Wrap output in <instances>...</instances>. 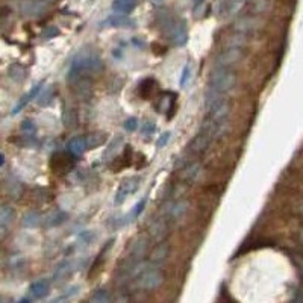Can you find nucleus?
Returning a JSON list of instances; mask_svg holds the SVG:
<instances>
[{"label": "nucleus", "mask_w": 303, "mask_h": 303, "mask_svg": "<svg viewBox=\"0 0 303 303\" xmlns=\"http://www.w3.org/2000/svg\"><path fill=\"white\" fill-rule=\"evenodd\" d=\"M67 220V214L62 212V211H55L52 212L50 215H47V218L44 220V224L49 226V227H53V226H58L61 223H64Z\"/></svg>", "instance_id": "393cba45"}, {"label": "nucleus", "mask_w": 303, "mask_h": 303, "mask_svg": "<svg viewBox=\"0 0 303 303\" xmlns=\"http://www.w3.org/2000/svg\"><path fill=\"white\" fill-rule=\"evenodd\" d=\"M187 209H188L187 200H173V202H170V203L164 208L163 217H164L169 223H175V221L181 220V218L185 215Z\"/></svg>", "instance_id": "6e6552de"}, {"label": "nucleus", "mask_w": 303, "mask_h": 303, "mask_svg": "<svg viewBox=\"0 0 303 303\" xmlns=\"http://www.w3.org/2000/svg\"><path fill=\"white\" fill-rule=\"evenodd\" d=\"M88 150V144H87V138L85 136H73L68 142H67V152L73 157H82L84 152Z\"/></svg>", "instance_id": "9b49d317"}, {"label": "nucleus", "mask_w": 303, "mask_h": 303, "mask_svg": "<svg viewBox=\"0 0 303 303\" xmlns=\"http://www.w3.org/2000/svg\"><path fill=\"white\" fill-rule=\"evenodd\" d=\"M167 255H169V244L161 241V243H158V247L155 249V252L152 253V262L161 264V262L166 261Z\"/></svg>", "instance_id": "aec40b11"}, {"label": "nucleus", "mask_w": 303, "mask_h": 303, "mask_svg": "<svg viewBox=\"0 0 303 303\" xmlns=\"http://www.w3.org/2000/svg\"><path fill=\"white\" fill-rule=\"evenodd\" d=\"M76 121H78V117H76V111L73 108H65L64 111V124L67 127H71L76 124Z\"/></svg>", "instance_id": "c756f323"}, {"label": "nucleus", "mask_w": 303, "mask_h": 303, "mask_svg": "<svg viewBox=\"0 0 303 303\" xmlns=\"http://www.w3.org/2000/svg\"><path fill=\"white\" fill-rule=\"evenodd\" d=\"M199 172H200V166L193 161V163H190V164L182 170V178H184L185 181H188V182H193V181H196Z\"/></svg>", "instance_id": "4be33fe9"}, {"label": "nucleus", "mask_w": 303, "mask_h": 303, "mask_svg": "<svg viewBox=\"0 0 303 303\" xmlns=\"http://www.w3.org/2000/svg\"><path fill=\"white\" fill-rule=\"evenodd\" d=\"M133 25H135V22L130 17H127L126 14H121V13L109 16L102 23L103 28H132Z\"/></svg>", "instance_id": "f8f14e48"}, {"label": "nucleus", "mask_w": 303, "mask_h": 303, "mask_svg": "<svg viewBox=\"0 0 303 303\" xmlns=\"http://www.w3.org/2000/svg\"><path fill=\"white\" fill-rule=\"evenodd\" d=\"M214 139H217V138L214 136L212 132H209L208 129L200 127L199 133H197V135L190 141V144L187 145V155H190V157H193V158L202 155L203 152H206V150L209 148V145L212 144Z\"/></svg>", "instance_id": "39448f33"}, {"label": "nucleus", "mask_w": 303, "mask_h": 303, "mask_svg": "<svg viewBox=\"0 0 303 303\" xmlns=\"http://www.w3.org/2000/svg\"><path fill=\"white\" fill-rule=\"evenodd\" d=\"M139 184H141V178L139 176H132V178H127L124 182H121V185L118 187L115 196H114V203L115 206H120L123 205L129 196H132L138 188H139Z\"/></svg>", "instance_id": "423d86ee"}, {"label": "nucleus", "mask_w": 303, "mask_h": 303, "mask_svg": "<svg viewBox=\"0 0 303 303\" xmlns=\"http://www.w3.org/2000/svg\"><path fill=\"white\" fill-rule=\"evenodd\" d=\"M67 166H70L67 155H61V154L53 155V158H52V167H53V170L61 172V170H64Z\"/></svg>", "instance_id": "a878e982"}, {"label": "nucleus", "mask_w": 303, "mask_h": 303, "mask_svg": "<svg viewBox=\"0 0 303 303\" xmlns=\"http://www.w3.org/2000/svg\"><path fill=\"white\" fill-rule=\"evenodd\" d=\"M145 199H141L130 211H129V214H126L124 217H123V220H120L118 221V224L120 226H123V224H129V223H132L133 220H136L138 217H139V214L142 212V209H144V206H145Z\"/></svg>", "instance_id": "a211bd4d"}, {"label": "nucleus", "mask_w": 303, "mask_h": 303, "mask_svg": "<svg viewBox=\"0 0 303 303\" xmlns=\"http://www.w3.org/2000/svg\"><path fill=\"white\" fill-rule=\"evenodd\" d=\"M235 84H237V74L234 68L214 65L208 81L205 105H209L220 97H226V94L235 87Z\"/></svg>", "instance_id": "f03ea898"}, {"label": "nucleus", "mask_w": 303, "mask_h": 303, "mask_svg": "<svg viewBox=\"0 0 303 303\" xmlns=\"http://www.w3.org/2000/svg\"><path fill=\"white\" fill-rule=\"evenodd\" d=\"M158 23H160V29L163 35L173 46H184L188 41V28L184 19L166 11L160 14Z\"/></svg>", "instance_id": "7ed1b4c3"}, {"label": "nucleus", "mask_w": 303, "mask_h": 303, "mask_svg": "<svg viewBox=\"0 0 303 303\" xmlns=\"http://www.w3.org/2000/svg\"><path fill=\"white\" fill-rule=\"evenodd\" d=\"M155 88H157V82L154 79H145L139 85V96L142 99H150V96L155 93Z\"/></svg>", "instance_id": "b1692460"}, {"label": "nucleus", "mask_w": 303, "mask_h": 303, "mask_svg": "<svg viewBox=\"0 0 303 303\" xmlns=\"http://www.w3.org/2000/svg\"><path fill=\"white\" fill-rule=\"evenodd\" d=\"M243 58V52H241V49H238V47H229V49H226L224 52H221L218 56H217V59H215V65H218V67H231V68H234L237 64H238V61Z\"/></svg>", "instance_id": "1a4fd4ad"}, {"label": "nucleus", "mask_w": 303, "mask_h": 303, "mask_svg": "<svg viewBox=\"0 0 303 303\" xmlns=\"http://www.w3.org/2000/svg\"><path fill=\"white\" fill-rule=\"evenodd\" d=\"M50 291V282L47 279H40L35 280L31 286H29V295L35 300L44 298Z\"/></svg>", "instance_id": "ddd939ff"}, {"label": "nucleus", "mask_w": 303, "mask_h": 303, "mask_svg": "<svg viewBox=\"0 0 303 303\" xmlns=\"http://www.w3.org/2000/svg\"><path fill=\"white\" fill-rule=\"evenodd\" d=\"M8 78L17 84H22L28 78V68L22 64H13L8 68Z\"/></svg>", "instance_id": "dca6fc26"}, {"label": "nucleus", "mask_w": 303, "mask_h": 303, "mask_svg": "<svg viewBox=\"0 0 303 303\" xmlns=\"http://www.w3.org/2000/svg\"><path fill=\"white\" fill-rule=\"evenodd\" d=\"M73 267H74V264H73L71 261H65V262H62V264H59V267H58V270H56V273H55V279H56V280L64 279L67 274H70V273L73 271Z\"/></svg>", "instance_id": "bb28decb"}, {"label": "nucleus", "mask_w": 303, "mask_h": 303, "mask_svg": "<svg viewBox=\"0 0 303 303\" xmlns=\"http://www.w3.org/2000/svg\"><path fill=\"white\" fill-rule=\"evenodd\" d=\"M121 142H123V136H115L112 141H111V144H109V147H108V150L105 152V155H103V160H108V157H111L114 152H117L118 150V147L121 145Z\"/></svg>", "instance_id": "7c9ffc66"}, {"label": "nucleus", "mask_w": 303, "mask_h": 303, "mask_svg": "<svg viewBox=\"0 0 303 303\" xmlns=\"http://www.w3.org/2000/svg\"><path fill=\"white\" fill-rule=\"evenodd\" d=\"M155 130H157L155 123H152L150 120L144 121V124H142V135H144V138H150L152 135L155 133Z\"/></svg>", "instance_id": "2f4dec72"}, {"label": "nucleus", "mask_w": 303, "mask_h": 303, "mask_svg": "<svg viewBox=\"0 0 303 303\" xmlns=\"http://www.w3.org/2000/svg\"><path fill=\"white\" fill-rule=\"evenodd\" d=\"M148 234H150V237L154 238L155 241L161 243L167 237V234H169V221L163 215L158 217V218H155L154 221L150 223V226H148Z\"/></svg>", "instance_id": "9d476101"}, {"label": "nucleus", "mask_w": 303, "mask_h": 303, "mask_svg": "<svg viewBox=\"0 0 303 303\" xmlns=\"http://www.w3.org/2000/svg\"><path fill=\"white\" fill-rule=\"evenodd\" d=\"M172 138V132H164V133H161L160 136H158V141H157V147H164L167 142H169V139Z\"/></svg>", "instance_id": "72a5a7b5"}, {"label": "nucleus", "mask_w": 303, "mask_h": 303, "mask_svg": "<svg viewBox=\"0 0 303 303\" xmlns=\"http://www.w3.org/2000/svg\"><path fill=\"white\" fill-rule=\"evenodd\" d=\"M94 237H96V235H94L93 232H84V234L79 237L78 243H79V246H88V244H91V243H93Z\"/></svg>", "instance_id": "473e14b6"}, {"label": "nucleus", "mask_w": 303, "mask_h": 303, "mask_svg": "<svg viewBox=\"0 0 303 303\" xmlns=\"http://www.w3.org/2000/svg\"><path fill=\"white\" fill-rule=\"evenodd\" d=\"M56 35H58V29H56V28H49V29H46V32L43 34L44 38H53V37H56Z\"/></svg>", "instance_id": "4c0bfd02"}, {"label": "nucleus", "mask_w": 303, "mask_h": 303, "mask_svg": "<svg viewBox=\"0 0 303 303\" xmlns=\"http://www.w3.org/2000/svg\"><path fill=\"white\" fill-rule=\"evenodd\" d=\"M43 221L41 214L37 211H29L23 215V226L25 227H35Z\"/></svg>", "instance_id": "5701e85b"}, {"label": "nucleus", "mask_w": 303, "mask_h": 303, "mask_svg": "<svg viewBox=\"0 0 303 303\" xmlns=\"http://www.w3.org/2000/svg\"><path fill=\"white\" fill-rule=\"evenodd\" d=\"M78 289H79V286H70V288L65 289V292H64L62 295H59L56 300H65V298H70V297H73L74 294H78Z\"/></svg>", "instance_id": "f704fd0d"}, {"label": "nucleus", "mask_w": 303, "mask_h": 303, "mask_svg": "<svg viewBox=\"0 0 303 303\" xmlns=\"http://www.w3.org/2000/svg\"><path fill=\"white\" fill-rule=\"evenodd\" d=\"M49 8L47 0H20L19 13L25 17H40Z\"/></svg>", "instance_id": "0eeeda50"}, {"label": "nucleus", "mask_w": 303, "mask_h": 303, "mask_svg": "<svg viewBox=\"0 0 303 303\" xmlns=\"http://www.w3.org/2000/svg\"><path fill=\"white\" fill-rule=\"evenodd\" d=\"M85 138H87L88 150L90 148H96L99 145H103L106 142V139H108V136L103 132H93V133H88Z\"/></svg>", "instance_id": "412c9836"}, {"label": "nucleus", "mask_w": 303, "mask_h": 303, "mask_svg": "<svg viewBox=\"0 0 303 303\" xmlns=\"http://www.w3.org/2000/svg\"><path fill=\"white\" fill-rule=\"evenodd\" d=\"M111 300H112V295L106 289L94 291V294L90 297V301H93V303H106V301H111Z\"/></svg>", "instance_id": "cd10ccee"}, {"label": "nucleus", "mask_w": 303, "mask_h": 303, "mask_svg": "<svg viewBox=\"0 0 303 303\" xmlns=\"http://www.w3.org/2000/svg\"><path fill=\"white\" fill-rule=\"evenodd\" d=\"M5 191H7V194H8L10 199L17 200L23 194V185H22V182L19 179H16L14 176H10L5 181Z\"/></svg>", "instance_id": "4468645a"}, {"label": "nucleus", "mask_w": 303, "mask_h": 303, "mask_svg": "<svg viewBox=\"0 0 303 303\" xmlns=\"http://www.w3.org/2000/svg\"><path fill=\"white\" fill-rule=\"evenodd\" d=\"M191 71H193V67H191V62H187L182 68V74H181V79H179V85L182 88H185L191 79Z\"/></svg>", "instance_id": "c85d7f7f"}, {"label": "nucleus", "mask_w": 303, "mask_h": 303, "mask_svg": "<svg viewBox=\"0 0 303 303\" xmlns=\"http://www.w3.org/2000/svg\"><path fill=\"white\" fill-rule=\"evenodd\" d=\"M55 97H56V88H55V85H49L47 88H44L41 91V94H38L37 103L40 106H49L53 102Z\"/></svg>", "instance_id": "6ab92c4d"}, {"label": "nucleus", "mask_w": 303, "mask_h": 303, "mask_svg": "<svg viewBox=\"0 0 303 303\" xmlns=\"http://www.w3.org/2000/svg\"><path fill=\"white\" fill-rule=\"evenodd\" d=\"M43 90V82H40V84H37V85H34L32 88H31V91L28 93V94H25L23 97H22V100L16 105V108L13 109V115H16V114H19L25 106H28L29 105V102L31 100H34L35 97H38V93Z\"/></svg>", "instance_id": "2eb2a0df"}, {"label": "nucleus", "mask_w": 303, "mask_h": 303, "mask_svg": "<svg viewBox=\"0 0 303 303\" xmlns=\"http://www.w3.org/2000/svg\"><path fill=\"white\" fill-rule=\"evenodd\" d=\"M14 215H16L14 209L8 205H4L2 209H0V229H2V234L7 232L8 226L14 221Z\"/></svg>", "instance_id": "f3484780"}, {"label": "nucleus", "mask_w": 303, "mask_h": 303, "mask_svg": "<svg viewBox=\"0 0 303 303\" xmlns=\"http://www.w3.org/2000/svg\"><path fill=\"white\" fill-rule=\"evenodd\" d=\"M164 282V273L161 268L155 267V268H147L144 270L138 277H136V288L142 289V291H152L157 289L158 286H161Z\"/></svg>", "instance_id": "20e7f679"}, {"label": "nucleus", "mask_w": 303, "mask_h": 303, "mask_svg": "<svg viewBox=\"0 0 303 303\" xmlns=\"http://www.w3.org/2000/svg\"><path fill=\"white\" fill-rule=\"evenodd\" d=\"M103 70V61L97 50L91 47H84L81 52H78L68 67L67 79L74 87H85L90 85V81L93 76L99 74Z\"/></svg>", "instance_id": "f257e3e1"}, {"label": "nucleus", "mask_w": 303, "mask_h": 303, "mask_svg": "<svg viewBox=\"0 0 303 303\" xmlns=\"http://www.w3.org/2000/svg\"><path fill=\"white\" fill-rule=\"evenodd\" d=\"M22 129L25 130V133L32 135V133L35 132V124H34L31 120H25V121L22 123Z\"/></svg>", "instance_id": "c9c22d12"}, {"label": "nucleus", "mask_w": 303, "mask_h": 303, "mask_svg": "<svg viewBox=\"0 0 303 303\" xmlns=\"http://www.w3.org/2000/svg\"><path fill=\"white\" fill-rule=\"evenodd\" d=\"M203 2H205V0H193V7H194V10H197L199 7H202Z\"/></svg>", "instance_id": "58836bf2"}, {"label": "nucleus", "mask_w": 303, "mask_h": 303, "mask_svg": "<svg viewBox=\"0 0 303 303\" xmlns=\"http://www.w3.org/2000/svg\"><path fill=\"white\" fill-rule=\"evenodd\" d=\"M136 127H138V120H136L135 117H133V118H129V120L124 121V129H126V130L133 132Z\"/></svg>", "instance_id": "e433bc0d"}]
</instances>
